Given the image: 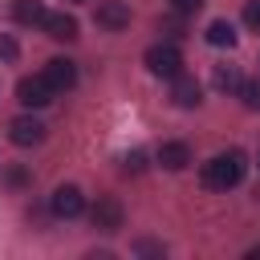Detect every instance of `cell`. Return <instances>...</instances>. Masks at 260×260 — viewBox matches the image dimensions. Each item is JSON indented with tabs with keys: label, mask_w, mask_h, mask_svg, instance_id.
Returning <instances> with one entry per match:
<instances>
[{
	"label": "cell",
	"mask_w": 260,
	"mask_h": 260,
	"mask_svg": "<svg viewBox=\"0 0 260 260\" xmlns=\"http://www.w3.org/2000/svg\"><path fill=\"white\" fill-rule=\"evenodd\" d=\"M244 171H248V158H244L240 150H223V154H215V158L203 162L199 179H203L207 191H232V187L244 179Z\"/></svg>",
	"instance_id": "1"
},
{
	"label": "cell",
	"mask_w": 260,
	"mask_h": 260,
	"mask_svg": "<svg viewBox=\"0 0 260 260\" xmlns=\"http://www.w3.org/2000/svg\"><path fill=\"white\" fill-rule=\"evenodd\" d=\"M142 61H146V69H150L154 77H167V81L183 73V53H179L175 45H150Z\"/></svg>",
	"instance_id": "2"
},
{
	"label": "cell",
	"mask_w": 260,
	"mask_h": 260,
	"mask_svg": "<svg viewBox=\"0 0 260 260\" xmlns=\"http://www.w3.org/2000/svg\"><path fill=\"white\" fill-rule=\"evenodd\" d=\"M53 98H57V89L45 81V73H37V77H20V81H16V102H20V106H28V110L49 106Z\"/></svg>",
	"instance_id": "3"
},
{
	"label": "cell",
	"mask_w": 260,
	"mask_h": 260,
	"mask_svg": "<svg viewBox=\"0 0 260 260\" xmlns=\"http://www.w3.org/2000/svg\"><path fill=\"white\" fill-rule=\"evenodd\" d=\"M49 211H53L57 219H77V215L85 211V195H81L73 183H65V187H57V191L49 195Z\"/></svg>",
	"instance_id": "4"
},
{
	"label": "cell",
	"mask_w": 260,
	"mask_h": 260,
	"mask_svg": "<svg viewBox=\"0 0 260 260\" xmlns=\"http://www.w3.org/2000/svg\"><path fill=\"white\" fill-rule=\"evenodd\" d=\"M8 138L16 146H37V142H45V122L32 118V114H20V118L8 122Z\"/></svg>",
	"instance_id": "5"
},
{
	"label": "cell",
	"mask_w": 260,
	"mask_h": 260,
	"mask_svg": "<svg viewBox=\"0 0 260 260\" xmlns=\"http://www.w3.org/2000/svg\"><path fill=\"white\" fill-rule=\"evenodd\" d=\"M93 20L106 32H122V28H130V4L126 0H102L98 12H93Z\"/></svg>",
	"instance_id": "6"
},
{
	"label": "cell",
	"mask_w": 260,
	"mask_h": 260,
	"mask_svg": "<svg viewBox=\"0 0 260 260\" xmlns=\"http://www.w3.org/2000/svg\"><path fill=\"white\" fill-rule=\"evenodd\" d=\"M45 81H49L57 93H65V89L77 85V65H73L69 57H53V61L45 65Z\"/></svg>",
	"instance_id": "7"
},
{
	"label": "cell",
	"mask_w": 260,
	"mask_h": 260,
	"mask_svg": "<svg viewBox=\"0 0 260 260\" xmlns=\"http://www.w3.org/2000/svg\"><path fill=\"white\" fill-rule=\"evenodd\" d=\"M171 102H175V106H183V110H195V106L203 102V89H199V81H195V77H187V73L171 77Z\"/></svg>",
	"instance_id": "8"
},
{
	"label": "cell",
	"mask_w": 260,
	"mask_h": 260,
	"mask_svg": "<svg viewBox=\"0 0 260 260\" xmlns=\"http://www.w3.org/2000/svg\"><path fill=\"white\" fill-rule=\"evenodd\" d=\"M93 228H102V232H118L122 228V203L114 195H102L93 203Z\"/></svg>",
	"instance_id": "9"
},
{
	"label": "cell",
	"mask_w": 260,
	"mask_h": 260,
	"mask_svg": "<svg viewBox=\"0 0 260 260\" xmlns=\"http://www.w3.org/2000/svg\"><path fill=\"white\" fill-rule=\"evenodd\" d=\"M53 41H73L77 37V20L69 12H45V24H41Z\"/></svg>",
	"instance_id": "10"
},
{
	"label": "cell",
	"mask_w": 260,
	"mask_h": 260,
	"mask_svg": "<svg viewBox=\"0 0 260 260\" xmlns=\"http://www.w3.org/2000/svg\"><path fill=\"white\" fill-rule=\"evenodd\" d=\"M154 158H158L167 171H183V167L191 162V146H187V142H162Z\"/></svg>",
	"instance_id": "11"
},
{
	"label": "cell",
	"mask_w": 260,
	"mask_h": 260,
	"mask_svg": "<svg viewBox=\"0 0 260 260\" xmlns=\"http://www.w3.org/2000/svg\"><path fill=\"white\" fill-rule=\"evenodd\" d=\"M12 20L16 24H45V4L41 0H12Z\"/></svg>",
	"instance_id": "12"
},
{
	"label": "cell",
	"mask_w": 260,
	"mask_h": 260,
	"mask_svg": "<svg viewBox=\"0 0 260 260\" xmlns=\"http://www.w3.org/2000/svg\"><path fill=\"white\" fill-rule=\"evenodd\" d=\"M211 81H215V89H219V93H240V85H244V77H240V69H236V65H215Z\"/></svg>",
	"instance_id": "13"
},
{
	"label": "cell",
	"mask_w": 260,
	"mask_h": 260,
	"mask_svg": "<svg viewBox=\"0 0 260 260\" xmlns=\"http://www.w3.org/2000/svg\"><path fill=\"white\" fill-rule=\"evenodd\" d=\"M207 45H215V49H232V45H236V28H232V20H211V24H207Z\"/></svg>",
	"instance_id": "14"
},
{
	"label": "cell",
	"mask_w": 260,
	"mask_h": 260,
	"mask_svg": "<svg viewBox=\"0 0 260 260\" xmlns=\"http://www.w3.org/2000/svg\"><path fill=\"white\" fill-rule=\"evenodd\" d=\"M240 93H244V106H248V110H260V77H256V81H244Z\"/></svg>",
	"instance_id": "15"
},
{
	"label": "cell",
	"mask_w": 260,
	"mask_h": 260,
	"mask_svg": "<svg viewBox=\"0 0 260 260\" xmlns=\"http://www.w3.org/2000/svg\"><path fill=\"white\" fill-rule=\"evenodd\" d=\"M244 24H248L252 32H260V0H248V4H244Z\"/></svg>",
	"instance_id": "16"
},
{
	"label": "cell",
	"mask_w": 260,
	"mask_h": 260,
	"mask_svg": "<svg viewBox=\"0 0 260 260\" xmlns=\"http://www.w3.org/2000/svg\"><path fill=\"white\" fill-rule=\"evenodd\" d=\"M20 57V49H16V41L8 37V32H0V61H16Z\"/></svg>",
	"instance_id": "17"
},
{
	"label": "cell",
	"mask_w": 260,
	"mask_h": 260,
	"mask_svg": "<svg viewBox=\"0 0 260 260\" xmlns=\"http://www.w3.org/2000/svg\"><path fill=\"white\" fill-rule=\"evenodd\" d=\"M171 8H175L179 16H191V12H199V8H203V0H171Z\"/></svg>",
	"instance_id": "18"
},
{
	"label": "cell",
	"mask_w": 260,
	"mask_h": 260,
	"mask_svg": "<svg viewBox=\"0 0 260 260\" xmlns=\"http://www.w3.org/2000/svg\"><path fill=\"white\" fill-rule=\"evenodd\" d=\"M122 167H126V171H142V150H130V154L122 158Z\"/></svg>",
	"instance_id": "19"
},
{
	"label": "cell",
	"mask_w": 260,
	"mask_h": 260,
	"mask_svg": "<svg viewBox=\"0 0 260 260\" xmlns=\"http://www.w3.org/2000/svg\"><path fill=\"white\" fill-rule=\"evenodd\" d=\"M69 4H85V0H69Z\"/></svg>",
	"instance_id": "20"
}]
</instances>
